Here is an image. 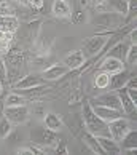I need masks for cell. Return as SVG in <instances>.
I'll list each match as a JSON object with an SVG mask.
<instances>
[{"label":"cell","instance_id":"cell-1","mask_svg":"<svg viewBox=\"0 0 137 155\" xmlns=\"http://www.w3.org/2000/svg\"><path fill=\"white\" fill-rule=\"evenodd\" d=\"M83 117H84V126H86L88 133L94 134V136H110V133H108V123L96 115L89 102L83 104Z\"/></svg>","mask_w":137,"mask_h":155},{"label":"cell","instance_id":"cell-2","mask_svg":"<svg viewBox=\"0 0 137 155\" xmlns=\"http://www.w3.org/2000/svg\"><path fill=\"white\" fill-rule=\"evenodd\" d=\"M5 117L13 125H21L27 122V118H29V109H27L26 104L22 106H13V107H5Z\"/></svg>","mask_w":137,"mask_h":155},{"label":"cell","instance_id":"cell-3","mask_svg":"<svg viewBox=\"0 0 137 155\" xmlns=\"http://www.w3.org/2000/svg\"><path fill=\"white\" fill-rule=\"evenodd\" d=\"M45 80L43 77H40L38 74H27V75H24L22 78H19L18 82L14 83V90L18 91H22V90H33V88H40L45 85Z\"/></svg>","mask_w":137,"mask_h":155},{"label":"cell","instance_id":"cell-4","mask_svg":"<svg viewBox=\"0 0 137 155\" xmlns=\"http://www.w3.org/2000/svg\"><path fill=\"white\" fill-rule=\"evenodd\" d=\"M129 130H131V123L124 117H119V118L108 123V133H110V137L118 141V142L123 139V136L126 134Z\"/></svg>","mask_w":137,"mask_h":155},{"label":"cell","instance_id":"cell-5","mask_svg":"<svg viewBox=\"0 0 137 155\" xmlns=\"http://www.w3.org/2000/svg\"><path fill=\"white\" fill-rule=\"evenodd\" d=\"M32 137H33V142L38 146H54L56 142H58V134H56V131L48 130L46 126L37 130Z\"/></svg>","mask_w":137,"mask_h":155},{"label":"cell","instance_id":"cell-6","mask_svg":"<svg viewBox=\"0 0 137 155\" xmlns=\"http://www.w3.org/2000/svg\"><path fill=\"white\" fill-rule=\"evenodd\" d=\"M107 43V38L104 35H93L89 37L86 42L83 43V48H84V56H96L99 51L104 48V45Z\"/></svg>","mask_w":137,"mask_h":155},{"label":"cell","instance_id":"cell-7","mask_svg":"<svg viewBox=\"0 0 137 155\" xmlns=\"http://www.w3.org/2000/svg\"><path fill=\"white\" fill-rule=\"evenodd\" d=\"M91 107H93L96 115H97L99 118H102L104 122H107V123H110V122H113V120L123 117V110H119V109H112V107L97 106V104H91Z\"/></svg>","mask_w":137,"mask_h":155},{"label":"cell","instance_id":"cell-8","mask_svg":"<svg viewBox=\"0 0 137 155\" xmlns=\"http://www.w3.org/2000/svg\"><path fill=\"white\" fill-rule=\"evenodd\" d=\"M91 104H97V106H105V107H112V109H119L121 110V104H119V97L116 91H108L97 97H94Z\"/></svg>","mask_w":137,"mask_h":155},{"label":"cell","instance_id":"cell-9","mask_svg":"<svg viewBox=\"0 0 137 155\" xmlns=\"http://www.w3.org/2000/svg\"><path fill=\"white\" fill-rule=\"evenodd\" d=\"M96 139H97L99 146L102 149V152L104 153H121V147H119V142L112 139L110 136H96Z\"/></svg>","mask_w":137,"mask_h":155},{"label":"cell","instance_id":"cell-10","mask_svg":"<svg viewBox=\"0 0 137 155\" xmlns=\"http://www.w3.org/2000/svg\"><path fill=\"white\" fill-rule=\"evenodd\" d=\"M116 93H118V97H119V104H121V110H123V114L132 115V114L135 112V109H137V104L129 97L126 88H124V87H123V88H119V90H116Z\"/></svg>","mask_w":137,"mask_h":155},{"label":"cell","instance_id":"cell-11","mask_svg":"<svg viewBox=\"0 0 137 155\" xmlns=\"http://www.w3.org/2000/svg\"><path fill=\"white\" fill-rule=\"evenodd\" d=\"M68 72H70V69H68L67 66H64V64H53V66H49L48 69H45L42 77L45 80H58L61 77L67 75Z\"/></svg>","mask_w":137,"mask_h":155},{"label":"cell","instance_id":"cell-12","mask_svg":"<svg viewBox=\"0 0 137 155\" xmlns=\"http://www.w3.org/2000/svg\"><path fill=\"white\" fill-rule=\"evenodd\" d=\"M84 61H86V56H84L83 53V50H75V51H72L70 54H67L65 58H64V62L62 64L67 66L68 69H78V67H81L84 64Z\"/></svg>","mask_w":137,"mask_h":155},{"label":"cell","instance_id":"cell-13","mask_svg":"<svg viewBox=\"0 0 137 155\" xmlns=\"http://www.w3.org/2000/svg\"><path fill=\"white\" fill-rule=\"evenodd\" d=\"M123 61H119L116 58H112V56H107V58L102 61V64H100V71H104L107 74H115V72H119V71H123Z\"/></svg>","mask_w":137,"mask_h":155},{"label":"cell","instance_id":"cell-14","mask_svg":"<svg viewBox=\"0 0 137 155\" xmlns=\"http://www.w3.org/2000/svg\"><path fill=\"white\" fill-rule=\"evenodd\" d=\"M129 78V72L128 71H119V72H115L110 75V82H108V87H110V90H119L123 88L124 85H126Z\"/></svg>","mask_w":137,"mask_h":155},{"label":"cell","instance_id":"cell-15","mask_svg":"<svg viewBox=\"0 0 137 155\" xmlns=\"http://www.w3.org/2000/svg\"><path fill=\"white\" fill-rule=\"evenodd\" d=\"M19 27V21L14 15L0 16V31L3 32H16Z\"/></svg>","mask_w":137,"mask_h":155},{"label":"cell","instance_id":"cell-16","mask_svg":"<svg viewBox=\"0 0 137 155\" xmlns=\"http://www.w3.org/2000/svg\"><path fill=\"white\" fill-rule=\"evenodd\" d=\"M43 123H45V126H46L48 130L56 131V133L62 130V120H61L59 115H56L54 112H46V114H45Z\"/></svg>","mask_w":137,"mask_h":155},{"label":"cell","instance_id":"cell-17","mask_svg":"<svg viewBox=\"0 0 137 155\" xmlns=\"http://www.w3.org/2000/svg\"><path fill=\"white\" fill-rule=\"evenodd\" d=\"M121 144H119V147L121 149H126V150H134V149L137 147V131L131 128L126 134L123 136V139L119 141Z\"/></svg>","mask_w":137,"mask_h":155},{"label":"cell","instance_id":"cell-18","mask_svg":"<svg viewBox=\"0 0 137 155\" xmlns=\"http://www.w3.org/2000/svg\"><path fill=\"white\" fill-rule=\"evenodd\" d=\"M53 13L59 18H67L70 16V7L65 0H54L53 2Z\"/></svg>","mask_w":137,"mask_h":155},{"label":"cell","instance_id":"cell-19","mask_svg":"<svg viewBox=\"0 0 137 155\" xmlns=\"http://www.w3.org/2000/svg\"><path fill=\"white\" fill-rule=\"evenodd\" d=\"M128 48H129V45L124 43V42H121V43L115 45V47L110 50V53H108L107 56H112V58H116V59H119V61H124V59H126Z\"/></svg>","mask_w":137,"mask_h":155},{"label":"cell","instance_id":"cell-20","mask_svg":"<svg viewBox=\"0 0 137 155\" xmlns=\"http://www.w3.org/2000/svg\"><path fill=\"white\" fill-rule=\"evenodd\" d=\"M108 5H110L112 10H115L118 15L126 16L129 13V5L128 0H108Z\"/></svg>","mask_w":137,"mask_h":155},{"label":"cell","instance_id":"cell-21","mask_svg":"<svg viewBox=\"0 0 137 155\" xmlns=\"http://www.w3.org/2000/svg\"><path fill=\"white\" fill-rule=\"evenodd\" d=\"M26 104V97L21 96L19 93H10L5 97V107H13V106H22Z\"/></svg>","mask_w":137,"mask_h":155},{"label":"cell","instance_id":"cell-22","mask_svg":"<svg viewBox=\"0 0 137 155\" xmlns=\"http://www.w3.org/2000/svg\"><path fill=\"white\" fill-rule=\"evenodd\" d=\"M108 82H110V74H107L104 71H100L99 74H96V78H94L96 88L105 90V88H108Z\"/></svg>","mask_w":137,"mask_h":155},{"label":"cell","instance_id":"cell-23","mask_svg":"<svg viewBox=\"0 0 137 155\" xmlns=\"http://www.w3.org/2000/svg\"><path fill=\"white\" fill-rule=\"evenodd\" d=\"M83 139H84V144H86V146H88V147H89L93 152H96V153H104V152H102V149H100V146H99V142H97V139H96V136H94V134H91V133H84Z\"/></svg>","mask_w":137,"mask_h":155},{"label":"cell","instance_id":"cell-24","mask_svg":"<svg viewBox=\"0 0 137 155\" xmlns=\"http://www.w3.org/2000/svg\"><path fill=\"white\" fill-rule=\"evenodd\" d=\"M11 128H13V123H11L7 117L0 118V139L8 137V134L11 133Z\"/></svg>","mask_w":137,"mask_h":155},{"label":"cell","instance_id":"cell-25","mask_svg":"<svg viewBox=\"0 0 137 155\" xmlns=\"http://www.w3.org/2000/svg\"><path fill=\"white\" fill-rule=\"evenodd\" d=\"M116 18L113 15H108V13H105V15H102L100 18H97L96 19V24H99V26H102V27H112V24H116Z\"/></svg>","mask_w":137,"mask_h":155},{"label":"cell","instance_id":"cell-26","mask_svg":"<svg viewBox=\"0 0 137 155\" xmlns=\"http://www.w3.org/2000/svg\"><path fill=\"white\" fill-rule=\"evenodd\" d=\"M124 61H126L128 64H131V66L135 64V61H137V45L135 43L129 45L128 53H126V59H124Z\"/></svg>","mask_w":137,"mask_h":155},{"label":"cell","instance_id":"cell-27","mask_svg":"<svg viewBox=\"0 0 137 155\" xmlns=\"http://www.w3.org/2000/svg\"><path fill=\"white\" fill-rule=\"evenodd\" d=\"M0 80H7V62L3 61V58L0 56Z\"/></svg>","mask_w":137,"mask_h":155},{"label":"cell","instance_id":"cell-28","mask_svg":"<svg viewBox=\"0 0 137 155\" xmlns=\"http://www.w3.org/2000/svg\"><path fill=\"white\" fill-rule=\"evenodd\" d=\"M8 15H13V10L10 8V5L7 2H3L0 5V16H8Z\"/></svg>","mask_w":137,"mask_h":155},{"label":"cell","instance_id":"cell-29","mask_svg":"<svg viewBox=\"0 0 137 155\" xmlns=\"http://www.w3.org/2000/svg\"><path fill=\"white\" fill-rule=\"evenodd\" d=\"M73 21H75L77 24H80V22L86 21V16H84L83 11H77V13H73Z\"/></svg>","mask_w":137,"mask_h":155},{"label":"cell","instance_id":"cell-30","mask_svg":"<svg viewBox=\"0 0 137 155\" xmlns=\"http://www.w3.org/2000/svg\"><path fill=\"white\" fill-rule=\"evenodd\" d=\"M33 8H42L43 7V0H27Z\"/></svg>","mask_w":137,"mask_h":155},{"label":"cell","instance_id":"cell-31","mask_svg":"<svg viewBox=\"0 0 137 155\" xmlns=\"http://www.w3.org/2000/svg\"><path fill=\"white\" fill-rule=\"evenodd\" d=\"M7 50H8V43H5L3 40H0V56L3 53H7Z\"/></svg>","mask_w":137,"mask_h":155},{"label":"cell","instance_id":"cell-32","mask_svg":"<svg viewBox=\"0 0 137 155\" xmlns=\"http://www.w3.org/2000/svg\"><path fill=\"white\" fill-rule=\"evenodd\" d=\"M129 38H131V42H132V43H137V31H135V29L131 31V34H129Z\"/></svg>","mask_w":137,"mask_h":155},{"label":"cell","instance_id":"cell-33","mask_svg":"<svg viewBox=\"0 0 137 155\" xmlns=\"http://www.w3.org/2000/svg\"><path fill=\"white\" fill-rule=\"evenodd\" d=\"M89 2H91V3H94V5H97V3H102L104 0H89Z\"/></svg>","mask_w":137,"mask_h":155},{"label":"cell","instance_id":"cell-34","mask_svg":"<svg viewBox=\"0 0 137 155\" xmlns=\"http://www.w3.org/2000/svg\"><path fill=\"white\" fill-rule=\"evenodd\" d=\"M3 93V83H2V80H0V94Z\"/></svg>","mask_w":137,"mask_h":155},{"label":"cell","instance_id":"cell-35","mask_svg":"<svg viewBox=\"0 0 137 155\" xmlns=\"http://www.w3.org/2000/svg\"><path fill=\"white\" fill-rule=\"evenodd\" d=\"M3 35H5V32H3V31H0V40H3Z\"/></svg>","mask_w":137,"mask_h":155},{"label":"cell","instance_id":"cell-36","mask_svg":"<svg viewBox=\"0 0 137 155\" xmlns=\"http://www.w3.org/2000/svg\"><path fill=\"white\" fill-rule=\"evenodd\" d=\"M3 2H5V0H0V5H2V3H3Z\"/></svg>","mask_w":137,"mask_h":155}]
</instances>
